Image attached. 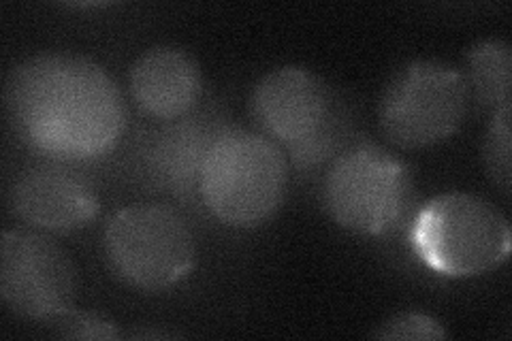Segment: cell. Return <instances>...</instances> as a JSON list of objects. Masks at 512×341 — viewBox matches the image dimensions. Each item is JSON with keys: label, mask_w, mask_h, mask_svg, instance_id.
<instances>
[{"label": "cell", "mask_w": 512, "mask_h": 341, "mask_svg": "<svg viewBox=\"0 0 512 341\" xmlns=\"http://www.w3.org/2000/svg\"><path fill=\"white\" fill-rule=\"evenodd\" d=\"M5 107L20 141L60 165L107 156L128 124L116 81L75 54H39L18 64L7 79Z\"/></svg>", "instance_id": "obj_1"}, {"label": "cell", "mask_w": 512, "mask_h": 341, "mask_svg": "<svg viewBox=\"0 0 512 341\" xmlns=\"http://www.w3.org/2000/svg\"><path fill=\"white\" fill-rule=\"evenodd\" d=\"M288 160L261 133L227 128L210 148L199 177V201L233 229H256L276 216L286 197Z\"/></svg>", "instance_id": "obj_2"}, {"label": "cell", "mask_w": 512, "mask_h": 341, "mask_svg": "<svg viewBox=\"0 0 512 341\" xmlns=\"http://www.w3.org/2000/svg\"><path fill=\"white\" fill-rule=\"evenodd\" d=\"M510 237L498 207L476 194L446 192L416 211L408 239L427 269L444 278H474L508 261Z\"/></svg>", "instance_id": "obj_3"}, {"label": "cell", "mask_w": 512, "mask_h": 341, "mask_svg": "<svg viewBox=\"0 0 512 341\" xmlns=\"http://www.w3.org/2000/svg\"><path fill=\"white\" fill-rule=\"evenodd\" d=\"M250 113L261 135L288 148L299 169L320 165L338 148L340 105L310 69L280 67L263 75L252 88Z\"/></svg>", "instance_id": "obj_4"}, {"label": "cell", "mask_w": 512, "mask_h": 341, "mask_svg": "<svg viewBox=\"0 0 512 341\" xmlns=\"http://www.w3.org/2000/svg\"><path fill=\"white\" fill-rule=\"evenodd\" d=\"M470 90L453 64L412 60L384 86L378 120L384 137L402 150H425L451 139L466 118Z\"/></svg>", "instance_id": "obj_5"}, {"label": "cell", "mask_w": 512, "mask_h": 341, "mask_svg": "<svg viewBox=\"0 0 512 341\" xmlns=\"http://www.w3.org/2000/svg\"><path fill=\"white\" fill-rule=\"evenodd\" d=\"M105 256L118 278L137 290L160 292L182 282L197 263V241L167 205L139 203L107 222Z\"/></svg>", "instance_id": "obj_6"}, {"label": "cell", "mask_w": 512, "mask_h": 341, "mask_svg": "<svg viewBox=\"0 0 512 341\" xmlns=\"http://www.w3.org/2000/svg\"><path fill=\"white\" fill-rule=\"evenodd\" d=\"M412 201L406 162L374 143H359L335 156L323 182V205L342 229L384 235L402 222Z\"/></svg>", "instance_id": "obj_7"}, {"label": "cell", "mask_w": 512, "mask_h": 341, "mask_svg": "<svg viewBox=\"0 0 512 341\" xmlns=\"http://www.w3.org/2000/svg\"><path fill=\"white\" fill-rule=\"evenodd\" d=\"M0 297L13 314L50 322L77 297V271L58 243L37 231L11 229L0 239Z\"/></svg>", "instance_id": "obj_8"}, {"label": "cell", "mask_w": 512, "mask_h": 341, "mask_svg": "<svg viewBox=\"0 0 512 341\" xmlns=\"http://www.w3.org/2000/svg\"><path fill=\"white\" fill-rule=\"evenodd\" d=\"M7 199L13 216L47 233L86 229L101 209L94 186L82 173L60 162L22 171L13 180Z\"/></svg>", "instance_id": "obj_9"}, {"label": "cell", "mask_w": 512, "mask_h": 341, "mask_svg": "<svg viewBox=\"0 0 512 341\" xmlns=\"http://www.w3.org/2000/svg\"><path fill=\"white\" fill-rule=\"evenodd\" d=\"M133 103L148 118L173 122L195 111L203 96V73L190 52L158 45L143 52L128 73Z\"/></svg>", "instance_id": "obj_10"}, {"label": "cell", "mask_w": 512, "mask_h": 341, "mask_svg": "<svg viewBox=\"0 0 512 341\" xmlns=\"http://www.w3.org/2000/svg\"><path fill=\"white\" fill-rule=\"evenodd\" d=\"M227 126L203 116L173 120L171 126L154 135L146 150L148 169L158 184L180 199H199V177L207 152Z\"/></svg>", "instance_id": "obj_11"}, {"label": "cell", "mask_w": 512, "mask_h": 341, "mask_svg": "<svg viewBox=\"0 0 512 341\" xmlns=\"http://www.w3.org/2000/svg\"><path fill=\"white\" fill-rule=\"evenodd\" d=\"M466 84L474 99L498 113L512 105V50L504 39L478 41L468 52Z\"/></svg>", "instance_id": "obj_12"}, {"label": "cell", "mask_w": 512, "mask_h": 341, "mask_svg": "<svg viewBox=\"0 0 512 341\" xmlns=\"http://www.w3.org/2000/svg\"><path fill=\"white\" fill-rule=\"evenodd\" d=\"M485 167L491 177V182L498 186L504 194H510V109H502L493 113L489 131L485 137L483 148Z\"/></svg>", "instance_id": "obj_13"}, {"label": "cell", "mask_w": 512, "mask_h": 341, "mask_svg": "<svg viewBox=\"0 0 512 341\" xmlns=\"http://www.w3.org/2000/svg\"><path fill=\"white\" fill-rule=\"evenodd\" d=\"M376 339H406V341H438L448 339L451 333L434 316L423 312H399L384 320L372 333Z\"/></svg>", "instance_id": "obj_14"}, {"label": "cell", "mask_w": 512, "mask_h": 341, "mask_svg": "<svg viewBox=\"0 0 512 341\" xmlns=\"http://www.w3.org/2000/svg\"><path fill=\"white\" fill-rule=\"evenodd\" d=\"M54 333L62 339H96V341H111L120 339L122 333L118 331L116 322L99 314V312H84L71 307L69 312L60 314L58 318L50 320Z\"/></svg>", "instance_id": "obj_15"}, {"label": "cell", "mask_w": 512, "mask_h": 341, "mask_svg": "<svg viewBox=\"0 0 512 341\" xmlns=\"http://www.w3.org/2000/svg\"><path fill=\"white\" fill-rule=\"evenodd\" d=\"M128 337H131V339H173V337H180V335H178V333H171V331L139 329V331H133Z\"/></svg>", "instance_id": "obj_16"}]
</instances>
